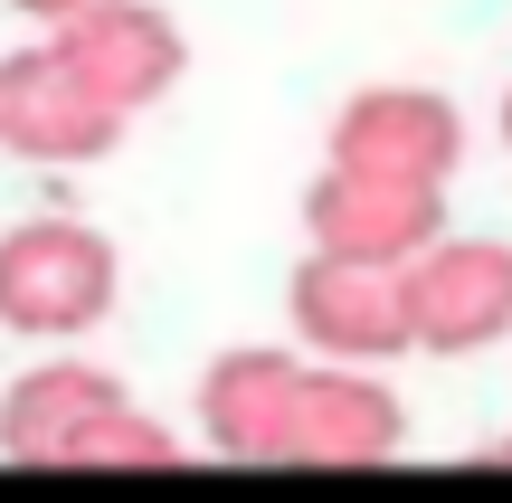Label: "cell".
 <instances>
[{
	"label": "cell",
	"mask_w": 512,
	"mask_h": 503,
	"mask_svg": "<svg viewBox=\"0 0 512 503\" xmlns=\"http://www.w3.org/2000/svg\"><path fill=\"white\" fill-rule=\"evenodd\" d=\"M124 304V247L105 228L67 219H19L0 228V333L19 342H86Z\"/></svg>",
	"instance_id": "cell-1"
},
{
	"label": "cell",
	"mask_w": 512,
	"mask_h": 503,
	"mask_svg": "<svg viewBox=\"0 0 512 503\" xmlns=\"http://www.w3.org/2000/svg\"><path fill=\"white\" fill-rule=\"evenodd\" d=\"M323 171H351V181H399V190H446L465 171V114L456 95L408 86V76H380V86L342 95L323 133Z\"/></svg>",
	"instance_id": "cell-2"
},
{
	"label": "cell",
	"mask_w": 512,
	"mask_h": 503,
	"mask_svg": "<svg viewBox=\"0 0 512 503\" xmlns=\"http://www.w3.org/2000/svg\"><path fill=\"white\" fill-rule=\"evenodd\" d=\"M285 314L304 333V361L323 371H389L408 361V276H380V266H342V257H313L285 276Z\"/></svg>",
	"instance_id": "cell-3"
},
{
	"label": "cell",
	"mask_w": 512,
	"mask_h": 503,
	"mask_svg": "<svg viewBox=\"0 0 512 503\" xmlns=\"http://www.w3.org/2000/svg\"><path fill=\"white\" fill-rule=\"evenodd\" d=\"M48 48L67 57V76L95 95V105H114L124 124L152 114L190 76V29L162 10V0H95L86 19L48 29Z\"/></svg>",
	"instance_id": "cell-4"
},
{
	"label": "cell",
	"mask_w": 512,
	"mask_h": 503,
	"mask_svg": "<svg viewBox=\"0 0 512 503\" xmlns=\"http://www.w3.org/2000/svg\"><path fill=\"white\" fill-rule=\"evenodd\" d=\"M408 342L437 352V361L512 342V238L446 228V238L408 266Z\"/></svg>",
	"instance_id": "cell-5"
},
{
	"label": "cell",
	"mask_w": 512,
	"mask_h": 503,
	"mask_svg": "<svg viewBox=\"0 0 512 503\" xmlns=\"http://www.w3.org/2000/svg\"><path fill=\"white\" fill-rule=\"evenodd\" d=\"M0 152L10 162H38V171H86L105 152H124V114L95 105L67 76V57L38 38V48L0 57Z\"/></svg>",
	"instance_id": "cell-6"
},
{
	"label": "cell",
	"mask_w": 512,
	"mask_h": 503,
	"mask_svg": "<svg viewBox=\"0 0 512 503\" xmlns=\"http://www.w3.org/2000/svg\"><path fill=\"white\" fill-rule=\"evenodd\" d=\"M304 380L313 361L285 342H238L200 371V447L228 466H285L294 456V418H304Z\"/></svg>",
	"instance_id": "cell-7"
},
{
	"label": "cell",
	"mask_w": 512,
	"mask_h": 503,
	"mask_svg": "<svg viewBox=\"0 0 512 503\" xmlns=\"http://www.w3.org/2000/svg\"><path fill=\"white\" fill-rule=\"evenodd\" d=\"M446 228H456V219H446V190L351 181V171H313V190H304V238H313V257H342V266L408 276Z\"/></svg>",
	"instance_id": "cell-8"
},
{
	"label": "cell",
	"mask_w": 512,
	"mask_h": 503,
	"mask_svg": "<svg viewBox=\"0 0 512 503\" xmlns=\"http://www.w3.org/2000/svg\"><path fill=\"white\" fill-rule=\"evenodd\" d=\"M399 447H408V399L389 390L380 371H323V361H313L304 418H294V456H285V466L361 475V466H389Z\"/></svg>",
	"instance_id": "cell-9"
},
{
	"label": "cell",
	"mask_w": 512,
	"mask_h": 503,
	"mask_svg": "<svg viewBox=\"0 0 512 503\" xmlns=\"http://www.w3.org/2000/svg\"><path fill=\"white\" fill-rule=\"evenodd\" d=\"M124 380L105 371V361H76V352H48L38 371H19L10 390H0V456H19V466H57L67 456V437L86 428V418L124 409Z\"/></svg>",
	"instance_id": "cell-10"
},
{
	"label": "cell",
	"mask_w": 512,
	"mask_h": 503,
	"mask_svg": "<svg viewBox=\"0 0 512 503\" xmlns=\"http://www.w3.org/2000/svg\"><path fill=\"white\" fill-rule=\"evenodd\" d=\"M57 466H76V475H162V466H181V428L124 399V409L86 418V428L67 437V456H57Z\"/></svg>",
	"instance_id": "cell-11"
},
{
	"label": "cell",
	"mask_w": 512,
	"mask_h": 503,
	"mask_svg": "<svg viewBox=\"0 0 512 503\" xmlns=\"http://www.w3.org/2000/svg\"><path fill=\"white\" fill-rule=\"evenodd\" d=\"M19 19H38V29H67V19H86L95 0H10Z\"/></svg>",
	"instance_id": "cell-12"
},
{
	"label": "cell",
	"mask_w": 512,
	"mask_h": 503,
	"mask_svg": "<svg viewBox=\"0 0 512 503\" xmlns=\"http://www.w3.org/2000/svg\"><path fill=\"white\" fill-rule=\"evenodd\" d=\"M503 152H512V86H503Z\"/></svg>",
	"instance_id": "cell-13"
},
{
	"label": "cell",
	"mask_w": 512,
	"mask_h": 503,
	"mask_svg": "<svg viewBox=\"0 0 512 503\" xmlns=\"http://www.w3.org/2000/svg\"><path fill=\"white\" fill-rule=\"evenodd\" d=\"M494 456H503V466H512V428H503V437H494Z\"/></svg>",
	"instance_id": "cell-14"
}]
</instances>
